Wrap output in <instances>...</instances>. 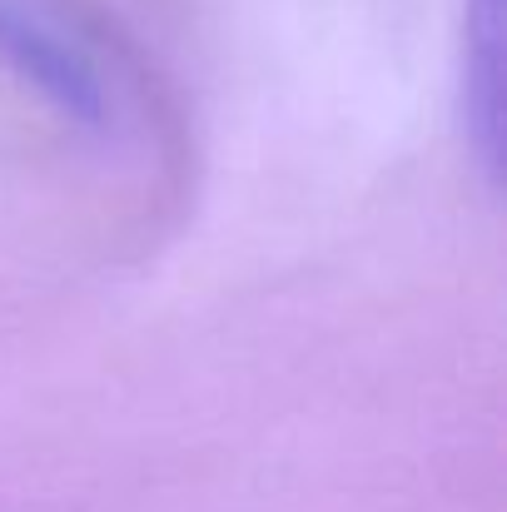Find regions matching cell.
<instances>
[{
	"label": "cell",
	"instance_id": "obj_1",
	"mask_svg": "<svg viewBox=\"0 0 507 512\" xmlns=\"http://www.w3.org/2000/svg\"><path fill=\"white\" fill-rule=\"evenodd\" d=\"M0 55L65 120L120 135L130 120V75L75 10L60 0H0Z\"/></svg>",
	"mask_w": 507,
	"mask_h": 512
},
{
	"label": "cell",
	"instance_id": "obj_2",
	"mask_svg": "<svg viewBox=\"0 0 507 512\" xmlns=\"http://www.w3.org/2000/svg\"><path fill=\"white\" fill-rule=\"evenodd\" d=\"M463 120L483 170H503V0H468L463 15Z\"/></svg>",
	"mask_w": 507,
	"mask_h": 512
}]
</instances>
